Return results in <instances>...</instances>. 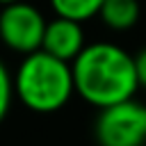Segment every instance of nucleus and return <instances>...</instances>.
<instances>
[{
	"label": "nucleus",
	"mask_w": 146,
	"mask_h": 146,
	"mask_svg": "<svg viewBox=\"0 0 146 146\" xmlns=\"http://www.w3.org/2000/svg\"><path fill=\"white\" fill-rule=\"evenodd\" d=\"M71 66L75 94L98 110L135 98L139 89L135 57L112 41L87 43Z\"/></svg>",
	"instance_id": "f257e3e1"
},
{
	"label": "nucleus",
	"mask_w": 146,
	"mask_h": 146,
	"mask_svg": "<svg viewBox=\"0 0 146 146\" xmlns=\"http://www.w3.org/2000/svg\"><path fill=\"white\" fill-rule=\"evenodd\" d=\"M14 94L32 112L50 114L62 110L75 94L73 66L46 50L23 55L14 73Z\"/></svg>",
	"instance_id": "f03ea898"
},
{
	"label": "nucleus",
	"mask_w": 146,
	"mask_h": 146,
	"mask_svg": "<svg viewBox=\"0 0 146 146\" xmlns=\"http://www.w3.org/2000/svg\"><path fill=\"white\" fill-rule=\"evenodd\" d=\"M98 146H144L146 144V103L135 98L103 107L94 123Z\"/></svg>",
	"instance_id": "7ed1b4c3"
},
{
	"label": "nucleus",
	"mask_w": 146,
	"mask_h": 146,
	"mask_svg": "<svg viewBox=\"0 0 146 146\" xmlns=\"http://www.w3.org/2000/svg\"><path fill=\"white\" fill-rule=\"evenodd\" d=\"M46 25L48 21L43 14L25 0L5 5L0 9V41L18 55L41 50Z\"/></svg>",
	"instance_id": "20e7f679"
},
{
	"label": "nucleus",
	"mask_w": 146,
	"mask_h": 146,
	"mask_svg": "<svg viewBox=\"0 0 146 146\" xmlns=\"http://www.w3.org/2000/svg\"><path fill=\"white\" fill-rule=\"evenodd\" d=\"M84 46H87L84 30H82L80 21L66 18V16H55L52 21H48L41 50H46L64 62H73L84 50Z\"/></svg>",
	"instance_id": "39448f33"
},
{
	"label": "nucleus",
	"mask_w": 146,
	"mask_h": 146,
	"mask_svg": "<svg viewBox=\"0 0 146 146\" xmlns=\"http://www.w3.org/2000/svg\"><path fill=\"white\" fill-rule=\"evenodd\" d=\"M141 14L139 0H105L98 16L114 32H128L137 25Z\"/></svg>",
	"instance_id": "423d86ee"
},
{
	"label": "nucleus",
	"mask_w": 146,
	"mask_h": 146,
	"mask_svg": "<svg viewBox=\"0 0 146 146\" xmlns=\"http://www.w3.org/2000/svg\"><path fill=\"white\" fill-rule=\"evenodd\" d=\"M103 2L105 0H50V7L55 9L57 16H66V18L84 23V21L98 16Z\"/></svg>",
	"instance_id": "0eeeda50"
},
{
	"label": "nucleus",
	"mask_w": 146,
	"mask_h": 146,
	"mask_svg": "<svg viewBox=\"0 0 146 146\" xmlns=\"http://www.w3.org/2000/svg\"><path fill=\"white\" fill-rule=\"evenodd\" d=\"M14 75L7 71L5 62L0 59V123L5 121L9 107H11V98H14Z\"/></svg>",
	"instance_id": "6e6552de"
},
{
	"label": "nucleus",
	"mask_w": 146,
	"mask_h": 146,
	"mask_svg": "<svg viewBox=\"0 0 146 146\" xmlns=\"http://www.w3.org/2000/svg\"><path fill=\"white\" fill-rule=\"evenodd\" d=\"M135 68H137L139 87H146V48H141V50L135 55Z\"/></svg>",
	"instance_id": "1a4fd4ad"
},
{
	"label": "nucleus",
	"mask_w": 146,
	"mask_h": 146,
	"mask_svg": "<svg viewBox=\"0 0 146 146\" xmlns=\"http://www.w3.org/2000/svg\"><path fill=\"white\" fill-rule=\"evenodd\" d=\"M11 2H21V0H0V5L5 7V5H11Z\"/></svg>",
	"instance_id": "9d476101"
}]
</instances>
